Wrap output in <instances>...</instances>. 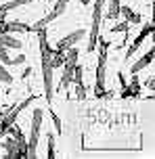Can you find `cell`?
Segmentation results:
<instances>
[{
  "label": "cell",
  "mask_w": 155,
  "mask_h": 159,
  "mask_svg": "<svg viewBox=\"0 0 155 159\" xmlns=\"http://www.w3.org/2000/svg\"><path fill=\"white\" fill-rule=\"evenodd\" d=\"M98 48V65H97V80H94V96L103 98L105 96V78H107V50H109V40L98 36L97 42Z\"/></svg>",
  "instance_id": "1"
},
{
  "label": "cell",
  "mask_w": 155,
  "mask_h": 159,
  "mask_svg": "<svg viewBox=\"0 0 155 159\" xmlns=\"http://www.w3.org/2000/svg\"><path fill=\"white\" fill-rule=\"evenodd\" d=\"M42 117H44V111H42L40 107H36L34 113H32V128H30V138H27V157H36L40 128H42Z\"/></svg>",
  "instance_id": "2"
},
{
  "label": "cell",
  "mask_w": 155,
  "mask_h": 159,
  "mask_svg": "<svg viewBox=\"0 0 155 159\" xmlns=\"http://www.w3.org/2000/svg\"><path fill=\"white\" fill-rule=\"evenodd\" d=\"M2 149L8 157H27V138L17 140L13 136H7V140L2 143Z\"/></svg>",
  "instance_id": "3"
},
{
  "label": "cell",
  "mask_w": 155,
  "mask_h": 159,
  "mask_svg": "<svg viewBox=\"0 0 155 159\" xmlns=\"http://www.w3.org/2000/svg\"><path fill=\"white\" fill-rule=\"evenodd\" d=\"M86 38V30H75V32H71V34H67L65 38H61L57 42V48L55 50H63L65 52L67 48H71V46H75L80 40H84Z\"/></svg>",
  "instance_id": "4"
},
{
  "label": "cell",
  "mask_w": 155,
  "mask_h": 159,
  "mask_svg": "<svg viewBox=\"0 0 155 159\" xmlns=\"http://www.w3.org/2000/svg\"><path fill=\"white\" fill-rule=\"evenodd\" d=\"M15 32H30V23H21V21H0V34H15Z\"/></svg>",
  "instance_id": "5"
},
{
  "label": "cell",
  "mask_w": 155,
  "mask_h": 159,
  "mask_svg": "<svg viewBox=\"0 0 155 159\" xmlns=\"http://www.w3.org/2000/svg\"><path fill=\"white\" fill-rule=\"evenodd\" d=\"M139 98L140 96V82H139V73H132V82L126 84L122 88V98Z\"/></svg>",
  "instance_id": "6"
},
{
  "label": "cell",
  "mask_w": 155,
  "mask_h": 159,
  "mask_svg": "<svg viewBox=\"0 0 155 159\" xmlns=\"http://www.w3.org/2000/svg\"><path fill=\"white\" fill-rule=\"evenodd\" d=\"M32 2H36V0H11V2H4V4L0 7V21L7 19V13H11V11H15V8H19V7H27V4H32Z\"/></svg>",
  "instance_id": "7"
},
{
  "label": "cell",
  "mask_w": 155,
  "mask_h": 159,
  "mask_svg": "<svg viewBox=\"0 0 155 159\" xmlns=\"http://www.w3.org/2000/svg\"><path fill=\"white\" fill-rule=\"evenodd\" d=\"M153 57H155V50L151 48L149 52H145V55H143V57L139 59V61H136V63H134V65L130 67V73H139V71H143V69H145L147 65L153 63Z\"/></svg>",
  "instance_id": "8"
},
{
  "label": "cell",
  "mask_w": 155,
  "mask_h": 159,
  "mask_svg": "<svg viewBox=\"0 0 155 159\" xmlns=\"http://www.w3.org/2000/svg\"><path fill=\"white\" fill-rule=\"evenodd\" d=\"M120 15H124V21L130 25H136L140 23V15L139 13H134L130 7H126V4H120Z\"/></svg>",
  "instance_id": "9"
},
{
  "label": "cell",
  "mask_w": 155,
  "mask_h": 159,
  "mask_svg": "<svg viewBox=\"0 0 155 159\" xmlns=\"http://www.w3.org/2000/svg\"><path fill=\"white\" fill-rule=\"evenodd\" d=\"M65 8H67V2H65V0H57V4L52 7V11H50L48 15L44 17V21H46V23H50V21L59 19V17H61L63 13H65Z\"/></svg>",
  "instance_id": "10"
},
{
  "label": "cell",
  "mask_w": 155,
  "mask_h": 159,
  "mask_svg": "<svg viewBox=\"0 0 155 159\" xmlns=\"http://www.w3.org/2000/svg\"><path fill=\"white\" fill-rule=\"evenodd\" d=\"M0 44L2 46H7V48H21V40H17V38H13L11 34H0Z\"/></svg>",
  "instance_id": "11"
},
{
  "label": "cell",
  "mask_w": 155,
  "mask_h": 159,
  "mask_svg": "<svg viewBox=\"0 0 155 159\" xmlns=\"http://www.w3.org/2000/svg\"><path fill=\"white\" fill-rule=\"evenodd\" d=\"M65 65V52L63 50H52L50 52V67L57 69V67H63Z\"/></svg>",
  "instance_id": "12"
},
{
  "label": "cell",
  "mask_w": 155,
  "mask_h": 159,
  "mask_svg": "<svg viewBox=\"0 0 155 159\" xmlns=\"http://www.w3.org/2000/svg\"><path fill=\"white\" fill-rule=\"evenodd\" d=\"M143 42H145V40H140L139 36H136V38H134V42H132L130 46H128V50H126V57H124V59H130V57H132V55H134V52H136V50L140 48V44H143Z\"/></svg>",
  "instance_id": "13"
},
{
  "label": "cell",
  "mask_w": 155,
  "mask_h": 159,
  "mask_svg": "<svg viewBox=\"0 0 155 159\" xmlns=\"http://www.w3.org/2000/svg\"><path fill=\"white\" fill-rule=\"evenodd\" d=\"M46 140H48V159H55V155H57L55 153V134L48 132L46 134Z\"/></svg>",
  "instance_id": "14"
},
{
  "label": "cell",
  "mask_w": 155,
  "mask_h": 159,
  "mask_svg": "<svg viewBox=\"0 0 155 159\" xmlns=\"http://www.w3.org/2000/svg\"><path fill=\"white\" fill-rule=\"evenodd\" d=\"M0 82H2V84H11V82H13V75L7 71L4 65H0Z\"/></svg>",
  "instance_id": "15"
},
{
  "label": "cell",
  "mask_w": 155,
  "mask_h": 159,
  "mask_svg": "<svg viewBox=\"0 0 155 159\" xmlns=\"http://www.w3.org/2000/svg\"><path fill=\"white\" fill-rule=\"evenodd\" d=\"M46 21H44V19H40V21H36V23H30V32H40V30H44V27H46Z\"/></svg>",
  "instance_id": "16"
},
{
  "label": "cell",
  "mask_w": 155,
  "mask_h": 159,
  "mask_svg": "<svg viewBox=\"0 0 155 159\" xmlns=\"http://www.w3.org/2000/svg\"><path fill=\"white\" fill-rule=\"evenodd\" d=\"M128 27H130V23H126V21H124V23H117V25H113V27H111V32L113 34H120V32H128Z\"/></svg>",
  "instance_id": "17"
},
{
  "label": "cell",
  "mask_w": 155,
  "mask_h": 159,
  "mask_svg": "<svg viewBox=\"0 0 155 159\" xmlns=\"http://www.w3.org/2000/svg\"><path fill=\"white\" fill-rule=\"evenodd\" d=\"M75 96H78L80 101H84V98H86V86H84V84L75 86Z\"/></svg>",
  "instance_id": "18"
},
{
  "label": "cell",
  "mask_w": 155,
  "mask_h": 159,
  "mask_svg": "<svg viewBox=\"0 0 155 159\" xmlns=\"http://www.w3.org/2000/svg\"><path fill=\"white\" fill-rule=\"evenodd\" d=\"M50 117H52V124H55V128H57V134H61V119H59V115L55 111H50Z\"/></svg>",
  "instance_id": "19"
},
{
  "label": "cell",
  "mask_w": 155,
  "mask_h": 159,
  "mask_svg": "<svg viewBox=\"0 0 155 159\" xmlns=\"http://www.w3.org/2000/svg\"><path fill=\"white\" fill-rule=\"evenodd\" d=\"M21 63H25V55H19L15 59H11V65H21Z\"/></svg>",
  "instance_id": "20"
},
{
  "label": "cell",
  "mask_w": 155,
  "mask_h": 159,
  "mask_svg": "<svg viewBox=\"0 0 155 159\" xmlns=\"http://www.w3.org/2000/svg\"><path fill=\"white\" fill-rule=\"evenodd\" d=\"M145 86H147L149 90H153V86H155V80H153V78H149V80H147V84H145Z\"/></svg>",
  "instance_id": "21"
},
{
  "label": "cell",
  "mask_w": 155,
  "mask_h": 159,
  "mask_svg": "<svg viewBox=\"0 0 155 159\" xmlns=\"http://www.w3.org/2000/svg\"><path fill=\"white\" fill-rule=\"evenodd\" d=\"M117 80H120V84H122V88L126 86V80H124V73H117Z\"/></svg>",
  "instance_id": "22"
},
{
  "label": "cell",
  "mask_w": 155,
  "mask_h": 159,
  "mask_svg": "<svg viewBox=\"0 0 155 159\" xmlns=\"http://www.w3.org/2000/svg\"><path fill=\"white\" fill-rule=\"evenodd\" d=\"M0 111H2V109H0Z\"/></svg>",
  "instance_id": "23"
}]
</instances>
